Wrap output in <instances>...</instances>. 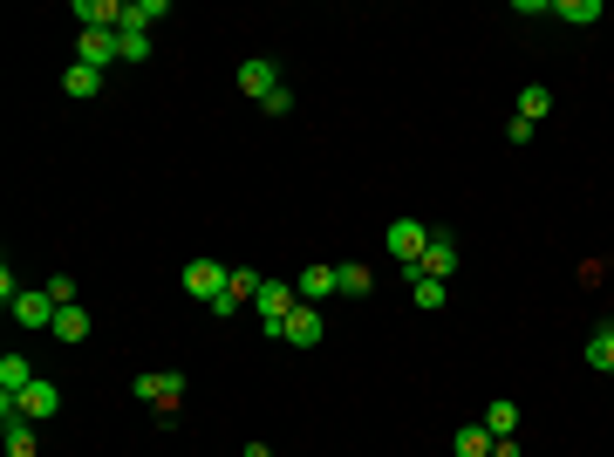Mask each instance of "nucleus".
Listing matches in <instances>:
<instances>
[{
  "mask_svg": "<svg viewBox=\"0 0 614 457\" xmlns=\"http://www.w3.org/2000/svg\"><path fill=\"white\" fill-rule=\"evenodd\" d=\"M0 437H7V457H35V417H21V410H14V403H7V396H0Z\"/></svg>",
  "mask_w": 614,
  "mask_h": 457,
  "instance_id": "nucleus-6",
  "label": "nucleus"
},
{
  "mask_svg": "<svg viewBox=\"0 0 614 457\" xmlns=\"http://www.w3.org/2000/svg\"><path fill=\"white\" fill-rule=\"evenodd\" d=\"M451 273H458V239H451V232H430L423 260L403 267V280H451Z\"/></svg>",
  "mask_w": 614,
  "mask_h": 457,
  "instance_id": "nucleus-2",
  "label": "nucleus"
},
{
  "mask_svg": "<svg viewBox=\"0 0 614 457\" xmlns=\"http://www.w3.org/2000/svg\"><path fill=\"white\" fill-rule=\"evenodd\" d=\"M280 342H287V348H314V342H321V307L301 301L287 321H280Z\"/></svg>",
  "mask_w": 614,
  "mask_h": 457,
  "instance_id": "nucleus-8",
  "label": "nucleus"
},
{
  "mask_svg": "<svg viewBox=\"0 0 614 457\" xmlns=\"http://www.w3.org/2000/svg\"><path fill=\"white\" fill-rule=\"evenodd\" d=\"M505 137H512V144H533V137H539V123H526V116H512V123H505Z\"/></svg>",
  "mask_w": 614,
  "mask_h": 457,
  "instance_id": "nucleus-28",
  "label": "nucleus"
},
{
  "mask_svg": "<svg viewBox=\"0 0 614 457\" xmlns=\"http://www.w3.org/2000/svg\"><path fill=\"white\" fill-rule=\"evenodd\" d=\"M369 287H376V273L362 267V260H342V267H335V294H342V301H362Z\"/></svg>",
  "mask_w": 614,
  "mask_h": 457,
  "instance_id": "nucleus-14",
  "label": "nucleus"
},
{
  "mask_svg": "<svg viewBox=\"0 0 614 457\" xmlns=\"http://www.w3.org/2000/svg\"><path fill=\"white\" fill-rule=\"evenodd\" d=\"M55 314H62V307H55V294H48V287H41V294H21V301H14V321H21L28 335L55 328Z\"/></svg>",
  "mask_w": 614,
  "mask_h": 457,
  "instance_id": "nucleus-11",
  "label": "nucleus"
},
{
  "mask_svg": "<svg viewBox=\"0 0 614 457\" xmlns=\"http://www.w3.org/2000/svg\"><path fill=\"white\" fill-rule=\"evenodd\" d=\"M546 110H553V89H546V82H526V89H519V116H526V123H539Z\"/></svg>",
  "mask_w": 614,
  "mask_h": 457,
  "instance_id": "nucleus-24",
  "label": "nucleus"
},
{
  "mask_svg": "<svg viewBox=\"0 0 614 457\" xmlns=\"http://www.w3.org/2000/svg\"><path fill=\"white\" fill-rule=\"evenodd\" d=\"M48 294H55V307H76V280H69V273H55V280H48Z\"/></svg>",
  "mask_w": 614,
  "mask_h": 457,
  "instance_id": "nucleus-25",
  "label": "nucleus"
},
{
  "mask_svg": "<svg viewBox=\"0 0 614 457\" xmlns=\"http://www.w3.org/2000/svg\"><path fill=\"white\" fill-rule=\"evenodd\" d=\"M553 14H560L567 28H594V21H601V0H553Z\"/></svg>",
  "mask_w": 614,
  "mask_h": 457,
  "instance_id": "nucleus-22",
  "label": "nucleus"
},
{
  "mask_svg": "<svg viewBox=\"0 0 614 457\" xmlns=\"http://www.w3.org/2000/svg\"><path fill=\"white\" fill-rule=\"evenodd\" d=\"M76 62H89V69H103V76H110L116 62H123V35H116V28H82Z\"/></svg>",
  "mask_w": 614,
  "mask_h": 457,
  "instance_id": "nucleus-4",
  "label": "nucleus"
},
{
  "mask_svg": "<svg viewBox=\"0 0 614 457\" xmlns=\"http://www.w3.org/2000/svg\"><path fill=\"white\" fill-rule=\"evenodd\" d=\"M410 301H417L423 314H437V307L451 301V280H410Z\"/></svg>",
  "mask_w": 614,
  "mask_h": 457,
  "instance_id": "nucleus-23",
  "label": "nucleus"
},
{
  "mask_svg": "<svg viewBox=\"0 0 614 457\" xmlns=\"http://www.w3.org/2000/svg\"><path fill=\"white\" fill-rule=\"evenodd\" d=\"M62 348H76V342H89V307H62L55 314V328H48Z\"/></svg>",
  "mask_w": 614,
  "mask_h": 457,
  "instance_id": "nucleus-16",
  "label": "nucleus"
},
{
  "mask_svg": "<svg viewBox=\"0 0 614 457\" xmlns=\"http://www.w3.org/2000/svg\"><path fill=\"white\" fill-rule=\"evenodd\" d=\"M485 430H492V437H519V403H485Z\"/></svg>",
  "mask_w": 614,
  "mask_h": 457,
  "instance_id": "nucleus-20",
  "label": "nucleus"
},
{
  "mask_svg": "<svg viewBox=\"0 0 614 457\" xmlns=\"http://www.w3.org/2000/svg\"><path fill=\"white\" fill-rule=\"evenodd\" d=\"M171 14V0H123V28L116 35H151V21Z\"/></svg>",
  "mask_w": 614,
  "mask_h": 457,
  "instance_id": "nucleus-13",
  "label": "nucleus"
},
{
  "mask_svg": "<svg viewBox=\"0 0 614 457\" xmlns=\"http://www.w3.org/2000/svg\"><path fill=\"white\" fill-rule=\"evenodd\" d=\"M7 403H14L21 417L48 423V417H55V410H62V389H55V382H48V376H35V382H28V389H21V396H7Z\"/></svg>",
  "mask_w": 614,
  "mask_h": 457,
  "instance_id": "nucleus-7",
  "label": "nucleus"
},
{
  "mask_svg": "<svg viewBox=\"0 0 614 457\" xmlns=\"http://www.w3.org/2000/svg\"><path fill=\"white\" fill-rule=\"evenodd\" d=\"M492 457H526V451H519V437H499V444H492Z\"/></svg>",
  "mask_w": 614,
  "mask_h": 457,
  "instance_id": "nucleus-29",
  "label": "nucleus"
},
{
  "mask_svg": "<svg viewBox=\"0 0 614 457\" xmlns=\"http://www.w3.org/2000/svg\"><path fill=\"white\" fill-rule=\"evenodd\" d=\"M130 389H137V403H157V417H178V403H185V376L178 369H144Z\"/></svg>",
  "mask_w": 614,
  "mask_h": 457,
  "instance_id": "nucleus-1",
  "label": "nucleus"
},
{
  "mask_svg": "<svg viewBox=\"0 0 614 457\" xmlns=\"http://www.w3.org/2000/svg\"><path fill=\"white\" fill-rule=\"evenodd\" d=\"M492 444H499V437H492L485 423H458V437H451V451H458V457H492Z\"/></svg>",
  "mask_w": 614,
  "mask_h": 457,
  "instance_id": "nucleus-17",
  "label": "nucleus"
},
{
  "mask_svg": "<svg viewBox=\"0 0 614 457\" xmlns=\"http://www.w3.org/2000/svg\"><path fill=\"white\" fill-rule=\"evenodd\" d=\"M62 96H76V103L103 96V69H89V62H69V76H62Z\"/></svg>",
  "mask_w": 614,
  "mask_h": 457,
  "instance_id": "nucleus-15",
  "label": "nucleus"
},
{
  "mask_svg": "<svg viewBox=\"0 0 614 457\" xmlns=\"http://www.w3.org/2000/svg\"><path fill=\"white\" fill-rule=\"evenodd\" d=\"M232 82H239V89H246L253 103H267L273 89H280V69H273L267 55H253V62H239V76H232Z\"/></svg>",
  "mask_w": 614,
  "mask_h": 457,
  "instance_id": "nucleus-10",
  "label": "nucleus"
},
{
  "mask_svg": "<svg viewBox=\"0 0 614 457\" xmlns=\"http://www.w3.org/2000/svg\"><path fill=\"white\" fill-rule=\"evenodd\" d=\"M28 382H35V369H28V355H21V348H14V355H0V396H21Z\"/></svg>",
  "mask_w": 614,
  "mask_h": 457,
  "instance_id": "nucleus-18",
  "label": "nucleus"
},
{
  "mask_svg": "<svg viewBox=\"0 0 614 457\" xmlns=\"http://www.w3.org/2000/svg\"><path fill=\"white\" fill-rule=\"evenodd\" d=\"M608 328H614V321H608Z\"/></svg>",
  "mask_w": 614,
  "mask_h": 457,
  "instance_id": "nucleus-30",
  "label": "nucleus"
},
{
  "mask_svg": "<svg viewBox=\"0 0 614 457\" xmlns=\"http://www.w3.org/2000/svg\"><path fill=\"white\" fill-rule=\"evenodd\" d=\"M294 287H301V301H328V294H335V267H301V280H294Z\"/></svg>",
  "mask_w": 614,
  "mask_h": 457,
  "instance_id": "nucleus-19",
  "label": "nucleus"
},
{
  "mask_svg": "<svg viewBox=\"0 0 614 457\" xmlns=\"http://www.w3.org/2000/svg\"><path fill=\"white\" fill-rule=\"evenodd\" d=\"M226 273L232 267H219V260H192V267H185V294H198V301L212 307L219 294H226Z\"/></svg>",
  "mask_w": 614,
  "mask_h": 457,
  "instance_id": "nucleus-9",
  "label": "nucleus"
},
{
  "mask_svg": "<svg viewBox=\"0 0 614 457\" xmlns=\"http://www.w3.org/2000/svg\"><path fill=\"white\" fill-rule=\"evenodd\" d=\"M123 62H151V35H123Z\"/></svg>",
  "mask_w": 614,
  "mask_h": 457,
  "instance_id": "nucleus-26",
  "label": "nucleus"
},
{
  "mask_svg": "<svg viewBox=\"0 0 614 457\" xmlns=\"http://www.w3.org/2000/svg\"><path fill=\"white\" fill-rule=\"evenodd\" d=\"M587 369L614 376V328H594V335H587Z\"/></svg>",
  "mask_w": 614,
  "mask_h": 457,
  "instance_id": "nucleus-21",
  "label": "nucleus"
},
{
  "mask_svg": "<svg viewBox=\"0 0 614 457\" xmlns=\"http://www.w3.org/2000/svg\"><path fill=\"white\" fill-rule=\"evenodd\" d=\"M383 246L396 253V267H417V260H423V246H430V226H423V219H389Z\"/></svg>",
  "mask_w": 614,
  "mask_h": 457,
  "instance_id": "nucleus-3",
  "label": "nucleus"
},
{
  "mask_svg": "<svg viewBox=\"0 0 614 457\" xmlns=\"http://www.w3.org/2000/svg\"><path fill=\"white\" fill-rule=\"evenodd\" d=\"M253 294H260V273H253V267H232L226 273V294L212 301V314H226V321H232V307H246Z\"/></svg>",
  "mask_w": 614,
  "mask_h": 457,
  "instance_id": "nucleus-12",
  "label": "nucleus"
},
{
  "mask_svg": "<svg viewBox=\"0 0 614 457\" xmlns=\"http://www.w3.org/2000/svg\"><path fill=\"white\" fill-rule=\"evenodd\" d=\"M253 307H260V328H273V321H287V314L301 307V287H294V280H260Z\"/></svg>",
  "mask_w": 614,
  "mask_h": 457,
  "instance_id": "nucleus-5",
  "label": "nucleus"
},
{
  "mask_svg": "<svg viewBox=\"0 0 614 457\" xmlns=\"http://www.w3.org/2000/svg\"><path fill=\"white\" fill-rule=\"evenodd\" d=\"M260 110H267V116H287V110H294V89L280 82V89H273V96H267V103H260Z\"/></svg>",
  "mask_w": 614,
  "mask_h": 457,
  "instance_id": "nucleus-27",
  "label": "nucleus"
}]
</instances>
